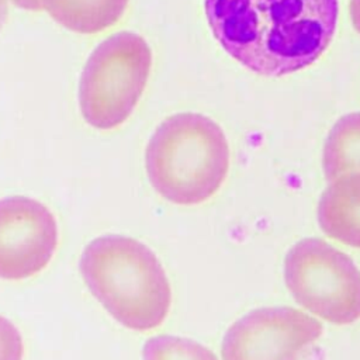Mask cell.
Returning <instances> with one entry per match:
<instances>
[{
  "instance_id": "6da1fadb",
  "label": "cell",
  "mask_w": 360,
  "mask_h": 360,
  "mask_svg": "<svg viewBox=\"0 0 360 360\" xmlns=\"http://www.w3.org/2000/svg\"><path fill=\"white\" fill-rule=\"evenodd\" d=\"M219 45L246 69L285 76L312 65L329 46L338 0H205Z\"/></svg>"
},
{
  "instance_id": "7a4b0ae2",
  "label": "cell",
  "mask_w": 360,
  "mask_h": 360,
  "mask_svg": "<svg viewBox=\"0 0 360 360\" xmlns=\"http://www.w3.org/2000/svg\"><path fill=\"white\" fill-rule=\"evenodd\" d=\"M80 273L100 304L135 330L159 326L169 314L172 290L156 255L124 235L93 239L80 257Z\"/></svg>"
},
{
  "instance_id": "3957f363",
  "label": "cell",
  "mask_w": 360,
  "mask_h": 360,
  "mask_svg": "<svg viewBox=\"0 0 360 360\" xmlns=\"http://www.w3.org/2000/svg\"><path fill=\"white\" fill-rule=\"evenodd\" d=\"M153 188L167 201L195 205L212 197L229 169V146L221 127L197 112L166 118L145 152Z\"/></svg>"
},
{
  "instance_id": "277c9868",
  "label": "cell",
  "mask_w": 360,
  "mask_h": 360,
  "mask_svg": "<svg viewBox=\"0 0 360 360\" xmlns=\"http://www.w3.org/2000/svg\"><path fill=\"white\" fill-rule=\"evenodd\" d=\"M152 66L146 41L121 31L104 39L89 56L79 83V105L97 129L121 125L135 110Z\"/></svg>"
},
{
  "instance_id": "5b68a950",
  "label": "cell",
  "mask_w": 360,
  "mask_h": 360,
  "mask_svg": "<svg viewBox=\"0 0 360 360\" xmlns=\"http://www.w3.org/2000/svg\"><path fill=\"white\" fill-rule=\"evenodd\" d=\"M284 280L294 300L336 325L360 318V270L319 238L298 240L284 259Z\"/></svg>"
},
{
  "instance_id": "8992f818",
  "label": "cell",
  "mask_w": 360,
  "mask_h": 360,
  "mask_svg": "<svg viewBox=\"0 0 360 360\" xmlns=\"http://www.w3.org/2000/svg\"><path fill=\"white\" fill-rule=\"evenodd\" d=\"M322 335V323L291 307H267L233 322L222 340L224 360H297Z\"/></svg>"
},
{
  "instance_id": "52a82bcc",
  "label": "cell",
  "mask_w": 360,
  "mask_h": 360,
  "mask_svg": "<svg viewBox=\"0 0 360 360\" xmlns=\"http://www.w3.org/2000/svg\"><path fill=\"white\" fill-rule=\"evenodd\" d=\"M58 246L53 214L24 195L0 200V278L24 280L51 262Z\"/></svg>"
},
{
  "instance_id": "ba28073f",
  "label": "cell",
  "mask_w": 360,
  "mask_h": 360,
  "mask_svg": "<svg viewBox=\"0 0 360 360\" xmlns=\"http://www.w3.org/2000/svg\"><path fill=\"white\" fill-rule=\"evenodd\" d=\"M318 222L328 236L360 248V173L330 181L318 204Z\"/></svg>"
},
{
  "instance_id": "9c48e42d",
  "label": "cell",
  "mask_w": 360,
  "mask_h": 360,
  "mask_svg": "<svg viewBox=\"0 0 360 360\" xmlns=\"http://www.w3.org/2000/svg\"><path fill=\"white\" fill-rule=\"evenodd\" d=\"M42 8L60 25L80 34L110 28L124 15L128 0H41Z\"/></svg>"
},
{
  "instance_id": "30bf717a",
  "label": "cell",
  "mask_w": 360,
  "mask_h": 360,
  "mask_svg": "<svg viewBox=\"0 0 360 360\" xmlns=\"http://www.w3.org/2000/svg\"><path fill=\"white\" fill-rule=\"evenodd\" d=\"M322 167L329 183L360 173V112L343 115L332 127L323 146Z\"/></svg>"
},
{
  "instance_id": "8fae6325",
  "label": "cell",
  "mask_w": 360,
  "mask_h": 360,
  "mask_svg": "<svg viewBox=\"0 0 360 360\" xmlns=\"http://www.w3.org/2000/svg\"><path fill=\"white\" fill-rule=\"evenodd\" d=\"M143 360H218L205 346L191 339L159 335L148 339L142 350Z\"/></svg>"
},
{
  "instance_id": "7c38bea8",
  "label": "cell",
  "mask_w": 360,
  "mask_h": 360,
  "mask_svg": "<svg viewBox=\"0 0 360 360\" xmlns=\"http://www.w3.org/2000/svg\"><path fill=\"white\" fill-rule=\"evenodd\" d=\"M24 346L17 326L0 315V360H22Z\"/></svg>"
},
{
  "instance_id": "4fadbf2b",
  "label": "cell",
  "mask_w": 360,
  "mask_h": 360,
  "mask_svg": "<svg viewBox=\"0 0 360 360\" xmlns=\"http://www.w3.org/2000/svg\"><path fill=\"white\" fill-rule=\"evenodd\" d=\"M350 17L353 27L360 34V0H350Z\"/></svg>"
},
{
  "instance_id": "5bb4252c",
  "label": "cell",
  "mask_w": 360,
  "mask_h": 360,
  "mask_svg": "<svg viewBox=\"0 0 360 360\" xmlns=\"http://www.w3.org/2000/svg\"><path fill=\"white\" fill-rule=\"evenodd\" d=\"M17 7L24 8V10H31V11H38L42 8V1L41 0H11Z\"/></svg>"
},
{
  "instance_id": "9a60e30c",
  "label": "cell",
  "mask_w": 360,
  "mask_h": 360,
  "mask_svg": "<svg viewBox=\"0 0 360 360\" xmlns=\"http://www.w3.org/2000/svg\"><path fill=\"white\" fill-rule=\"evenodd\" d=\"M8 15V7H7V0H0V31L4 27Z\"/></svg>"
}]
</instances>
